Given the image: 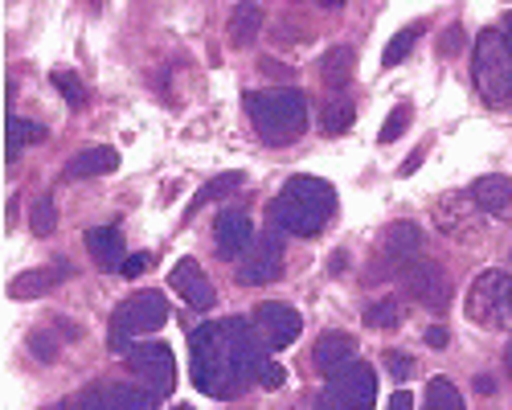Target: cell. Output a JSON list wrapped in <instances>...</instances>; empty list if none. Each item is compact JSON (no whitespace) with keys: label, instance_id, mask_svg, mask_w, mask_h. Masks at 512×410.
Here are the masks:
<instances>
[{"label":"cell","instance_id":"13","mask_svg":"<svg viewBox=\"0 0 512 410\" xmlns=\"http://www.w3.org/2000/svg\"><path fill=\"white\" fill-rule=\"evenodd\" d=\"M213 242H218V255L226 259H242L250 251V242H254V230H250V218L246 210H222L218 222H213Z\"/></svg>","mask_w":512,"mask_h":410},{"label":"cell","instance_id":"31","mask_svg":"<svg viewBox=\"0 0 512 410\" xmlns=\"http://www.w3.org/2000/svg\"><path fill=\"white\" fill-rule=\"evenodd\" d=\"M58 410H107V406H103V386L82 390L78 398H70V402H66V406H58Z\"/></svg>","mask_w":512,"mask_h":410},{"label":"cell","instance_id":"37","mask_svg":"<svg viewBox=\"0 0 512 410\" xmlns=\"http://www.w3.org/2000/svg\"><path fill=\"white\" fill-rule=\"evenodd\" d=\"M476 390H480V394H496V386H492V378H476Z\"/></svg>","mask_w":512,"mask_h":410},{"label":"cell","instance_id":"11","mask_svg":"<svg viewBox=\"0 0 512 410\" xmlns=\"http://www.w3.org/2000/svg\"><path fill=\"white\" fill-rule=\"evenodd\" d=\"M398 279L414 292V300L418 304H426V308H435V312H443L447 304H451V283H447V271L443 267H435L431 259H410L406 267H398Z\"/></svg>","mask_w":512,"mask_h":410},{"label":"cell","instance_id":"6","mask_svg":"<svg viewBox=\"0 0 512 410\" xmlns=\"http://www.w3.org/2000/svg\"><path fill=\"white\" fill-rule=\"evenodd\" d=\"M373 406H377V374L369 361H353L349 369H340L316 398V410H373Z\"/></svg>","mask_w":512,"mask_h":410},{"label":"cell","instance_id":"22","mask_svg":"<svg viewBox=\"0 0 512 410\" xmlns=\"http://www.w3.org/2000/svg\"><path fill=\"white\" fill-rule=\"evenodd\" d=\"M263 29V5H238L230 17V41L234 46H250Z\"/></svg>","mask_w":512,"mask_h":410},{"label":"cell","instance_id":"26","mask_svg":"<svg viewBox=\"0 0 512 410\" xmlns=\"http://www.w3.org/2000/svg\"><path fill=\"white\" fill-rule=\"evenodd\" d=\"M398 320H402V304L394 296L365 308V324H373V328H398Z\"/></svg>","mask_w":512,"mask_h":410},{"label":"cell","instance_id":"9","mask_svg":"<svg viewBox=\"0 0 512 410\" xmlns=\"http://www.w3.org/2000/svg\"><path fill=\"white\" fill-rule=\"evenodd\" d=\"M238 283L246 287H263V283H275L283 275V238L279 230H267L250 242V251L238 259Z\"/></svg>","mask_w":512,"mask_h":410},{"label":"cell","instance_id":"12","mask_svg":"<svg viewBox=\"0 0 512 410\" xmlns=\"http://www.w3.org/2000/svg\"><path fill=\"white\" fill-rule=\"evenodd\" d=\"M168 287H173V292H177L189 308L209 312L213 304H218V292H213V283H209V275L201 271L197 259H181V263L173 267V275H168Z\"/></svg>","mask_w":512,"mask_h":410},{"label":"cell","instance_id":"2","mask_svg":"<svg viewBox=\"0 0 512 410\" xmlns=\"http://www.w3.org/2000/svg\"><path fill=\"white\" fill-rule=\"evenodd\" d=\"M271 226L279 234H300V238H316L332 214H336V189L324 177H291L279 197L271 201Z\"/></svg>","mask_w":512,"mask_h":410},{"label":"cell","instance_id":"18","mask_svg":"<svg viewBox=\"0 0 512 410\" xmlns=\"http://www.w3.org/2000/svg\"><path fill=\"white\" fill-rule=\"evenodd\" d=\"M103 406L107 410H156L160 406V394L152 386H132V382H115V386H103Z\"/></svg>","mask_w":512,"mask_h":410},{"label":"cell","instance_id":"34","mask_svg":"<svg viewBox=\"0 0 512 410\" xmlns=\"http://www.w3.org/2000/svg\"><path fill=\"white\" fill-rule=\"evenodd\" d=\"M148 267H152V255H148V251H140V255H127V263H123V275H127V279H140Z\"/></svg>","mask_w":512,"mask_h":410},{"label":"cell","instance_id":"5","mask_svg":"<svg viewBox=\"0 0 512 410\" xmlns=\"http://www.w3.org/2000/svg\"><path fill=\"white\" fill-rule=\"evenodd\" d=\"M467 316L480 328H512V275L484 271L467 287Z\"/></svg>","mask_w":512,"mask_h":410},{"label":"cell","instance_id":"38","mask_svg":"<svg viewBox=\"0 0 512 410\" xmlns=\"http://www.w3.org/2000/svg\"><path fill=\"white\" fill-rule=\"evenodd\" d=\"M504 37H508V46H512V13L504 17Z\"/></svg>","mask_w":512,"mask_h":410},{"label":"cell","instance_id":"16","mask_svg":"<svg viewBox=\"0 0 512 410\" xmlns=\"http://www.w3.org/2000/svg\"><path fill=\"white\" fill-rule=\"evenodd\" d=\"M472 201L488 218H512V177H480L472 185Z\"/></svg>","mask_w":512,"mask_h":410},{"label":"cell","instance_id":"15","mask_svg":"<svg viewBox=\"0 0 512 410\" xmlns=\"http://www.w3.org/2000/svg\"><path fill=\"white\" fill-rule=\"evenodd\" d=\"M62 279H70V263L66 259H54L50 267H33V271H25V275H17L13 283H9V296L13 300H29V296H46L54 283H62Z\"/></svg>","mask_w":512,"mask_h":410},{"label":"cell","instance_id":"25","mask_svg":"<svg viewBox=\"0 0 512 410\" xmlns=\"http://www.w3.org/2000/svg\"><path fill=\"white\" fill-rule=\"evenodd\" d=\"M242 173H222V177H213V181H205V189L197 193V201L189 205V214H197V205H205V201H213V197H226V193H238L242 189Z\"/></svg>","mask_w":512,"mask_h":410},{"label":"cell","instance_id":"30","mask_svg":"<svg viewBox=\"0 0 512 410\" xmlns=\"http://www.w3.org/2000/svg\"><path fill=\"white\" fill-rule=\"evenodd\" d=\"M54 87L66 95V103H74V107H82V99H87V95H82V82L74 78V74H66V70H54Z\"/></svg>","mask_w":512,"mask_h":410},{"label":"cell","instance_id":"28","mask_svg":"<svg viewBox=\"0 0 512 410\" xmlns=\"http://www.w3.org/2000/svg\"><path fill=\"white\" fill-rule=\"evenodd\" d=\"M54 222H58L54 201H50V197H37L33 210H29V226H33L37 234H54Z\"/></svg>","mask_w":512,"mask_h":410},{"label":"cell","instance_id":"20","mask_svg":"<svg viewBox=\"0 0 512 410\" xmlns=\"http://www.w3.org/2000/svg\"><path fill=\"white\" fill-rule=\"evenodd\" d=\"M37 140H46V128H41V123L9 115V123H5V156H9V164H13L29 144H37Z\"/></svg>","mask_w":512,"mask_h":410},{"label":"cell","instance_id":"35","mask_svg":"<svg viewBox=\"0 0 512 410\" xmlns=\"http://www.w3.org/2000/svg\"><path fill=\"white\" fill-rule=\"evenodd\" d=\"M386 410H414V394L406 390V386H398L394 390V398H390V406Z\"/></svg>","mask_w":512,"mask_h":410},{"label":"cell","instance_id":"21","mask_svg":"<svg viewBox=\"0 0 512 410\" xmlns=\"http://www.w3.org/2000/svg\"><path fill=\"white\" fill-rule=\"evenodd\" d=\"M320 78H324V87L328 91H345L349 87V78H353V50L349 46H336L324 54V66H320Z\"/></svg>","mask_w":512,"mask_h":410},{"label":"cell","instance_id":"33","mask_svg":"<svg viewBox=\"0 0 512 410\" xmlns=\"http://www.w3.org/2000/svg\"><path fill=\"white\" fill-rule=\"evenodd\" d=\"M259 382H263L267 390H279V386L287 382V374H283V365L267 357V361H263V369H259Z\"/></svg>","mask_w":512,"mask_h":410},{"label":"cell","instance_id":"39","mask_svg":"<svg viewBox=\"0 0 512 410\" xmlns=\"http://www.w3.org/2000/svg\"><path fill=\"white\" fill-rule=\"evenodd\" d=\"M504 369H508V374H512V345L504 349Z\"/></svg>","mask_w":512,"mask_h":410},{"label":"cell","instance_id":"23","mask_svg":"<svg viewBox=\"0 0 512 410\" xmlns=\"http://www.w3.org/2000/svg\"><path fill=\"white\" fill-rule=\"evenodd\" d=\"M353 119H357V111H353V103L345 95H332L324 103V132L328 136H345L353 128Z\"/></svg>","mask_w":512,"mask_h":410},{"label":"cell","instance_id":"29","mask_svg":"<svg viewBox=\"0 0 512 410\" xmlns=\"http://www.w3.org/2000/svg\"><path fill=\"white\" fill-rule=\"evenodd\" d=\"M410 115H414V111H410L406 103H402V107H394V111H390V119H386V128H381V144H394V140L406 132Z\"/></svg>","mask_w":512,"mask_h":410},{"label":"cell","instance_id":"7","mask_svg":"<svg viewBox=\"0 0 512 410\" xmlns=\"http://www.w3.org/2000/svg\"><path fill=\"white\" fill-rule=\"evenodd\" d=\"M168 320V300L160 292H140L132 300H123L111 316V345L123 349L132 337H144V333H156V328Z\"/></svg>","mask_w":512,"mask_h":410},{"label":"cell","instance_id":"36","mask_svg":"<svg viewBox=\"0 0 512 410\" xmlns=\"http://www.w3.org/2000/svg\"><path fill=\"white\" fill-rule=\"evenodd\" d=\"M426 345H431V349H443V345H447V328H431V333H426Z\"/></svg>","mask_w":512,"mask_h":410},{"label":"cell","instance_id":"32","mask_svg":"<svg viewBox=\"0 0 512 410\" xmlns=\"http://www.w3.org/2000/svg\"><path fill=\"white\" fill-rule=\"evenodd\" d=\"M386 365H390V374H394L398 386L414 374V361H410V353H402V349H390V353H386Z\"/></svg>","mask_w":512,"mask_h":410},{"label":"cell","instance_id":"10","mask_svg":"<svg viewBox=\"0 0 512 410\" xmlns=\"http://www.w3.org/2000/svg\"><path fill=\"white\" fill-rule=\"evenodd\" d=\"M250 324H254V333H259V341H263V349H267V353L287 349L295 337L304 333L300 312H295L291 304H279V300H267V304L254 308Z\"/></svg>","mask_w":512,"mask_h":410},{"label":"cell","instance_id":"8","mask_svg":"<svg viewBox=\"0 0 512 410\" xmlns=\"http://www.w3.org/2000/svg\"><path fill=\"white\" fill-rule=\"evenodd\" d=\"M127 369L152 386L160 398H168L177 390V361H173V349L160 345V341H148V345H132L127 349Z\"/></svg>","mask_w":512,"mask_h":410},{"label":"cell","instance_id":"14","mask_svg":"<svg viewBox=\"0 0 512 410\" xmlns=\"http://www.w3.org/2000/svg\"><path fill=\"white\" fill-rule=\"evenodd\" d=\"M353 357H357V341L349 333H324L316 341V349H312V365L320 369L324 378H336L340 369H349Z\"/></svg>","mask_w":512,"mask_h":410},{"label":"cell","instance_id":"1","mask_svg":"<svg viewBox=\"0 0 512 410\" xmlns=\"http://www.w3.org/2000/svg\"><path fill=\"white\" fill-rule=\"evenodd\" d=\"M267 349L250 320H218L189 333V369L193 386L209 398H234L250 382H259Z\"/></svg>","mask_w":512,"mask_h":410},{"label":"cell","instance_id":"24","mask_svg":"<svg viewBox=\"0 0 512 410\" xmlns=\"http://www.w3.org/2000/svg\"><path fill=\"white\" fill-rule=\"evenodd\" d=\"M422 410H467L459 390L447 382V378H435L431 386H426V398H422Z\"/></svg>","mask_w":512,"mask_h":410},{"label":"cell","instance_id":"27","mask_svg":"<svg viewBox=\"0 0 512 410\" xmlns=\"http://www.w3.org/2000/svg\"><path fill=\"white\" fill-rule=\"evenodd\" d=\"M418 37H422V25H406V29L390 41V46H386V54H381V66H398V62L414 50V41H418Z\"/></svg>","mask_w":512,"mask_h":410},{"label":"cell","instance_id":"19","mask_svg":"<svg viewBox=\"0 0 512 410\" xmlns=\"http://www.w3.org/2000/svg\"><path fill=\"white\" fill-rule=\"evenodd\" d=\"M119 169V152L115 148H87V152H78L70 156L66 164V177H103V173H115Z\"/></svg>","mask_w":512,"mask_h":410},{"label":"cell","instance_id":"4","mask_svg":"<svg viewBox=\"0 0 512 410\" xmlns=\"http://www.w3.org/2000/svg\"><path fill=\"white\" fill-rule=\"evenodd\" d=\"M472 74H476V91L484 95L488 107H508L512 103V46H508V37L500 29H484L476 37Z\"/></svg>","mask_w":512,"mask_h":410},{"label":"cell","instance_id":"3","mask_svg":"<svg viewBox=\"0 0 512 410\" xmlns=\"http://www.w3.org/2000/svg\"><path fill=\"white\" fill-rule=\"evenodd\" d=\"M250 123L259 128V140L271 148L295 144L308 128V99L304 91L283 87V91H250L246 95Z\"/></svg>","mask_w":512,"mask_h":410},{"label":"cell","instance_id":"17","mask_svg":"<svg viewBox=\"0 0 512 410\" xmlns=\"http://www.w3.org/2000/svg\"><path fill=\"white\" fill-rule=\"evenodd\" d=\"M87 251H91V259H95L103 271H123V263H127L119 226H95V230L87 234Z\"/></svg>","mask_w":512,"mask_h":410}]
</instances>
